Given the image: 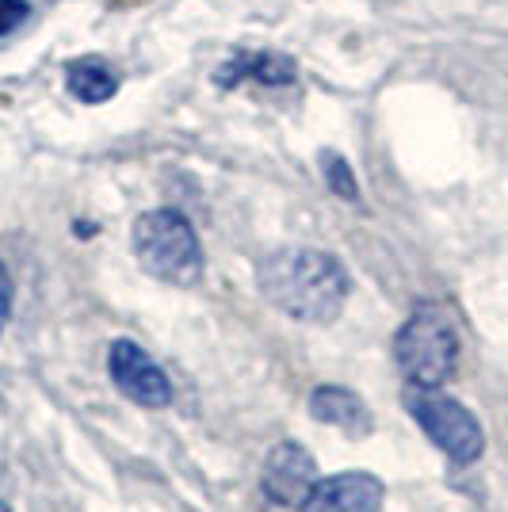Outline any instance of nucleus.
<instances>
[{
    "label": "nucleus",
    "mask_w": 508,
    "mask_h": 512,
    "mask_svg": "<svg viewBox=\"0 0 508 512\" xmlns=\"http://www.w3.org/2000/svg\"><path fill=\"white\" fill-rule=\"evenodd\" d=\"M31 16V4L27 0H0V39H8L12 31H20Z\"/></svg>",
    "instance_id": "obj_13"
},
{
    "label": "nucleus",
    "mask_w": 508,
    "mask_h": 512,
    "mask_svg": "<svg viewBox=\"0 0 508 512\" xmlns=\"http://www.w3.org/2000/svg\"><path fill=\"white\" fill-rule=\"evenodd\" d=\"M318 165H321V176H325V188H329V192L340 195V199H348V203H356V199H360L356 172H352V165H348V157H344V153L321 150Z\"/></svg>",
    "instance_id": "obj_10"
},
{
    "label": "nucleus",
    "mask_w": 508,
    "mask_h": 512,
    "mask_svg": "<svg viewBox=\"0 0 508 512\" xmlns=\"http://www.w3.org/2000/svg\"><path fill=\"white\" fill-rule=\"evenodd\" d=\"M107 371L119 394H127L134 406L142 409H165L172 402L169 375L149 360V352L134 341H115L107 348Z\"/></svg>",
    "instance_id": "obj_5"
},
{
    "label": "nucleus",
    "mask_w": 508,
    "mask_h": 512,
    "mask_svg": "<svg viewBox=\"0 0 508 512\" xmlns=\"http://www.w3.org/2000/svg\"><path fill=\"white\" fill-rule=\"evenodd\" d=\"M249 73H253V54H233L230 62H222V69L214 73V85L237 88L241 81H249Z\"/></svg>",
    "instance_id": "obj_12"
},
{
    "label": "nucleus",
    "mask_w": 508,
    "mask_h": 512,
    "mask_svg": "<svg viewBox=\"0 0 508 512\" xmlns=\"http://www.w3.org/2000/svg\"><path fill=\"white\" fill-rule=\"evenodd\" d=\"M318 478V459L302 444H295V440L276 444V448L268 451V459H264V470H260L264 493L276 505H283V509H298L310 497V490L318 486Z\"/></svg>",
    "instance_id": "obj_6"
},
{
    "label": "nucleus",
    "mask_w": 508,
    "mask_h": 512,
    "mask_svg": "<svg viewBox=\"0 0 508 512\" xmlns=\"http://www.w3.org/2000/svg\"><path fill=\"white\" fill-rule=\"evenodd\" d=\"M260 295L276 306L279 314L306 325H329L340 318L344 302L352 295L348 268L325 249H276L260 260L256 268Z\"/></svg>",
    "instance_id": "obj_1"
},
{
    "label": "nucleus",
    "mask_w": 508,
    "mask_h": 512,
    "mask_svg": "<svg viewBox=\"0 0 508 512\" xmlns=\"http://www.w3.org/2000/svg\"><path fill=\"white\" fill-rule=\"evenodd\" d=\"M134 256L142 272L169 287H195L203 276V245L188 222V214L157 207V211L138 214L134 222Z\"/></svg>",
    "instance_id": "obj_2"
},
{
    "label": "nucleus",
    "mask_w": 508,
    "mask_h": 512,
    "mask_svg": "<svg viewBox=\"0 0 508 512\" xmlns=\"http://www.w3.org/2000/svg\"><path fill=\"white\" fill-rule=\"evenodd\" d=\"M12 302H16V283H12V272L0 260V337L8 329V318H12Z\"/></svg>",
    "instance_id": "obj_14"
},
{
    "label": "nucleus",
    "mask_w": 508,
    "mask_h": 512,
    "mask_svg": "<svg viewBox=\"0 0 508 512\" xmlns=\"http://www.w3.org/2000/svg\"><path fill=\"white\" fill-rule=\"evenodd\" d=\"M249 81L264 88H283V85H295L298 81V65L287 58V54H272V50H264V54H253V73H249Z\"/></svg>",
    "instance_id": "obj_11"
},
{
    "label": "nucleus",
    "mask_w": 508,
    "mask_h": 512,
    "mask_svg": "<svg viewBox=\"0 0 508 512\" xmlns=\"http://www.w3.org/2000/svg\"><path fill=\"white\" fill-rule=\"evenodd\" d=\"M394 360L409 386L440 390L459 367V333L440 306L413 310L394 337Z\"/></svg>",
    "instance_id": "obj_3"
},
{
    "label": "nucleus",
    "mask_w": 508,
    "mask_h": 512,
    "mask_svg": "<svg viewBox=\"0 0 508 512\" xmlns=\"http://www.w3.org/2000/svg\"><path fill=\"white\" fill-rule=\"evenodd\" d=\"M310 417L318 425L344 432L348 440H363L375 428V417H371L367 402H363L356 390H348V386H318L310 394Z\"/></svg>",
    "instance_id": "obj_8"
},
{
    "label": "nucleus",
    "mask_w": 508,
    "mask_h": 512,
    "mask_svg": "<svg viewBox=\"0 0 508 512\" xmlns=\"http://www.w3.org/2000/svg\"><path fill=\"white\" fill-rule=\"evenodd\" d=\"M386 486L371 470H344L333 478H318L298 512H382Z\"/></svg>",
    "instance_id": "obj_7"
},
{
    "label": "nucleus",
    "mask_w": 508,
    "mask_h": 512,
    "mask_svg": "<svg viewBox=\"0 0 508 512\" xmlns=\"http://www.w3.org/2000/svg\"><path fill=\"white\" fill-rule=\"evenodd\" d=\"M0 512H12V509H8V505H4V501H0Z\"/></svg>",
    "instance_id": "obj_15"
},
{
    "label": "nucleus",
    "mask_w": 508,
    "mask_h": 512,
    "mask_svg": "<svg viewBox=\"0 0 508 512\" xmlns=\"http://www.w3.org/2000/svg\"><path fill=\"white\" fill-rule=\"evenodd\" d=\"M65 88L81 104H107L119 92V73L104 58H73L65 65Z\"/></svg>",
    "instance_id": "obj_9"
},
{
    "label": "nucleus",
    "mask_w": 508,
    "mask_h": 512,
    "mask_svg": "<svg viewBox=\"0 0 508 512\" xmlns=\"http://www.w3.org/2000/svg\"><path fill=\"white\" fill-rule=\"evenodd\" d=\"M405 406H409V413H413V421L421 425L424 436L444 451L451 463L470 467V463L482 459V451H486V432H482L478 417H474L463 402H455V398H447V394H436V390L413 386V390L405 394Z\"/></svg>",
    "instance_id": "obj_4"
}]
</instances>
